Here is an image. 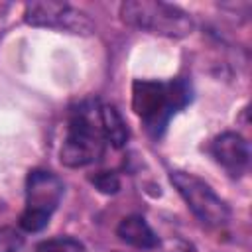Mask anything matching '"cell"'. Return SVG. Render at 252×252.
<instances>
[{
  "label": "cell",
  "instance_id": "cell-11",
  "mask_svg": "<svg viewBox=\"0 0 252 252\" xmlns=\"http://www.w3.org/2000/svg\"><path fill=\"white\" fill-rule=\"evenodd\" d=\"M24 246V236L12 226L0 228V252H18Z\"/></svg>",
  "mask_w": 252,
  "mask_h": 252
},
{
  "label": "cell",
  "instance_id": "cell-2",
  "mask_svg": "<svg viewBox=\"0 0 252 252\" xmlns=\"http://www.w3.org/2000/svg\"><path fill=\"white\" fill-rule=\"evenodd\" d=\"M104 144L106 140L100 126V102L85 100L69 116L59 159L67 167L91 165L102 156Z\"/></svg>",
  "mask_w": 252,
  "mask_h": 252
},
{
  "label": "cell",
  "instance_id": "cell-9",
  "mask_svg": "<svg viewBox=\"0 0 252 252\" xmlns=\"http://www.w3.org/2000/svg\"><path fill=\"white\" fill-rule=\"evenodd\" d=\"M100 126H102V134L104 140L114 146V148H122L128 142V128L126 122L122 118V114L112 106V104H102L100 102Z\"/></svg>",
  "mask_w": 252,
  "mask_h": 252
},
{
  "label": "cell",
  "instance_id": "cell-8",
  "mask_svg": "<svg viewBox=\"0 0 252 252\" xmlns=\"http://www.w3.org/2000/svg\"><path fill=\"white\" fill-rule=\"evenodd\" d=\"M116 234L120 236L122 242L140 248V250H154L159 244L158 234L152 230V226L146 222L144 217L140 215H130L120 220L116 226Z\"/></svg>",
  "mask_w": 252,
  "mask_h": 252
},
{
  "label": "cell",
  "instance_id": "cell-12",
  "mask_svg": "<svg viewBox=\"0 0 252 252\" xmlns=\"http://www.w3.org/2000/svg\"><path fill=\"white\" fill-rule=\"evenodd\" d=\"M93 185L100 191V193H106V195H114L118 189H120V179L116 173L112 171H100L96 173L94 177H91Z\"/></svg>",
  "mask_w": 252,
  "mask_h": 252
},
{
  "label": "cell",
  "instance_id": "cell-4",
  "mask_svg": "<svg viewBox=\"0 0 252 252\" xmlns=\"http://www.w3.org/2000/svg\"><path fill=\"white\" fill-rule=\"evenodd\" d=\"M63 181L43 169H33L26 177V207L20 215V228L26 232H39L47 226L51 215L63 199Z\"/></svg>",
  "mask_w": 252,
  "mask_h": 252
},
{
  "label": "cell",
  "instance_id": "cell-6",
  "mask_svg": "<svg viewBox=\"0 0 252 252\" xmlns=\"http://www.w3.org/2000/svg\"><path fill=\"white\" fill-rule=\"evenodd\" d=\"M24 20L33 28H53L81 35H89L94 30L89 14H85L79 8H73L67 2H53V0L26 4Z\"/></svg>",
  "mask_w": 252,
  "mask_h": 252
},
{
  "label": "cell",
  "instance_id": "cell-10",
  "mask_svg": "<svg viewBox=\"0 0 252 252\" xmlns=\"http://www.w3.org/2000/svg\"><path fill=\"white\" fill-rule=\"evenodd\" d=\"M33 252H85V246L77 238L57 236V238H49V240L39 242Z\"/></svg>",
  "mask_w": 252,
  "mask_h": 252
},
{
  "label": "cell",
  "instance_id": "cell-7",
  "mask_svg": "<svg viewBox=\"0 0 252 252\" xmlns=\"http://www.w3.org/2000/svg\"><path fill=\"white\" fill-rule=\"evenodd\" d=\"M211 154L228 175L238 177L248 169L250 163V146L236 132H224L211 142Z\"/></svg>",
  "mask_w": 252,
  "mask_h": 252
},
{
  "label": "cell",
  "instance_id": "cell-1",
  "mask_svg": "<svg viewBox=\"0 0 252 252\" xmlns=\"http://www.w3.org/2000/svg\"><path fill=\"white\" fill-rule=\"evenodd\" d=\"M193 98L191 85L185 79L132 83V108L152 138L163 136L169 120L183 110Z\"/></svg>",
  "mask_w": 252,
  "mask_h": 252
},
{
  "label": "cell",
  "instance_id": "cell-5",
  "mask_svg": "<svg viewBox=\"0 0 252 252\" xmlns=\"http://www.w3.org/2000/svg\"><path fill=\"white\" fill-rule=\"evenodd\" d=\"M171 185L177 189L189 211L207 226H222L230 219L228 205L215 193V189L189 171H171Z\"/></svg>",
  "mask_w": 252,
  "mask_h": 252
},
{
  "label": "cell",
  "instance_id": "cell-3",
  "mask_svg": "<svg viewBox=\"0 0 252 252\" xmlns=\"http://www.w3.org/2000/svg\"><path fill=\"white\" fill-rule=\"evenodd\" d=\"M122 22L163 37H187L193 30V18L175 4L159 0H126L120 4Z\"/></svg>",
  "mask_w": 252,
  "mask_h": 252
}]
</instances>
